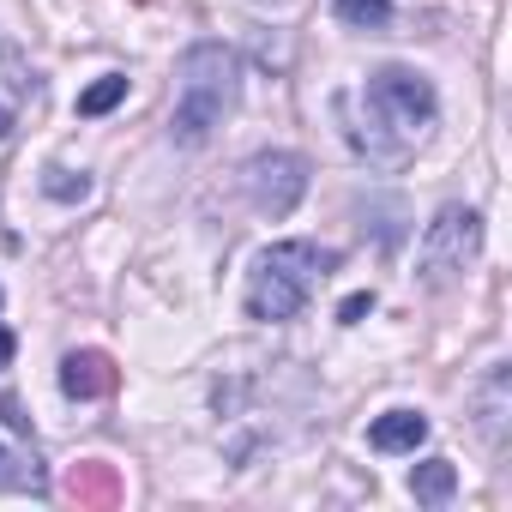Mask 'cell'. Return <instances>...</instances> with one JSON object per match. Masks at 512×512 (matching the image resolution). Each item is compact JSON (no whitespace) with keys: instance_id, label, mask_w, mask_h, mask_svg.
Masks as SVG:
<instances>
[{"instance_id":"6","label":"cell","mask_w":512,"mask_h":512,"mask_svg":"<svg viewBox=\"0 0 512 512\" xmlns=\"http://www.w3.org/2000/svg\"><path fill=\"white\" fill-rule=\"evenodd\" d=\"M61 392L67 398H103V392H115V362L103 350H73L61 362Z\"/></svg>"},{"instance_id":"3","label":"cell","mask_w":512,"mask_h":512,"mask_svg":"<svg viewBox=\"0 0 512 512\" xmlns=\"http://www.w3.org/2000/svg\"><path fill=\"white\" fill-rule=\"evenodd\" d=\"M332 272V253L314 247V241H278L266 247L247 272V320H296L308 308V296L320 290V278Z\"/></svg>"},{"instance_id":"7","label":"cell","mask_w":512,"mask_h":512,"mask_svg":"<svg viewBox=\"0 0 512 512\" xmlns=\"http://www.w3.org/2000/svg\"><path fill=\"white\" fill-rule=\"evenodd\" d=\"M79 506H121V470L115 464H103V458H85V464H73L67 470V482H61Z\"/></svg>"},{"instance_id":"9","label":"cell","mask_w":512,"mask_h":512,"mask_svg":"<svg viewBox=\"0 0 512 512\" xmlns=\"http://www.w3.org/2000/svg\"><path fill=\"white\" fill-rule=\"evenodd\" d=\"M452 488H458L452 458H422V464L410 470V494H416L422 506H446V500H452Z\"/></svg>"},{"instance_id":"4","label":"cell","mask_w":512,"mask_h":512,"mask_svg":"<svg viewBox=\"0 0 512 512\" xmlns=\"http://www.w3.org/2000/svg\"><path fill=\"white\" fill-rule=\"evenodd\" d=\"M482 253V217L470 205H440V217L422 229V253H416V266L428 284H452L470 260Z\"/></svg>"},{"instance_id":"2","label":"cell","mask_w":512,"mask_h":512,"mask_svg":"<svg viewBox=\"0 0 512 512\" xmlns=\"http://www.w3.org/2000/svg\"><path fill=\"white\" fill-rule=\"evenodd\" d=\"M235 91H241V67L223 43L187 49L175 67V115H169L175 145H205L223 127V115L235 109Z\"/></svg>"},{"instance_id":"14","label":"cell","mask_w":512,"mask_h":512,"mask_svg":"<svg viewBox=\"0 0 512 512\" xmlns=\"http://www.w3.org/2000/svg\"><path fill=\"white\" fill-rule=\"evenodd\" d=\"M362 314H374V290H362V296H350V302L338 308V320H344V326H356Z\"/></svg>"},{"instance_id":"11","label":"cell","mask_w":512,"mask_h":512,"mask_svg":"<svg viewBox=\"0 0 512 512\" xmlns=\"http://www.w3.org/2000/svg\"><path fill=\"white\" fill-rule=\"evenodd\" d=\"M332 13L356 31H386L392 25V0H332Z\"/></svg>"},{"instance_id":"16","label":"cell","mask_w":512,"mask_h":512,"mask_svg":"<svg viewBox=\"0 0 512 512\" xmlns=\"http://www.w3.org/2000/svg\"><path fill=\"white\" fill-rule=\"evenodd\" d=\"M7 133H13V115H7V109H0V139H7Z\"/></svg>"},{"instance_id":"10","label":"cell","mask_w":512,"mask_h":512,"mask_svg":"<svg viewBox=\"0 0 512 512\" xmlns=\"http://www.w3.org/2000/svg\"><path fill=\"white\" fill-rule=\"evenodd\" d=\"M476 404H482V422H476V428H482V440H488V446H500V422H506V362L488 374V386H482V398H476Z\"/></svg>"},{"instance_id":"15","label":"cell","mask_w":512,"mask_h":512,"mask_svg":"<svg viewBox=\"0 0 512 512\" xmlns=\"http://www.w3.org/2000/svg\"><path fill=\"white\" fill-rule=\"evenodd\" d=\"M7 356H13V338H7V332H0V362H7Z\"/></svg>"},{"instance_id":"5","label":"cell","mask_w":512,"mask_h":512,"mask_svg":"<svg viewBox=\"0 0 512 512\" xmlns=\"http://www.w3.org/2000/svg\"><path fill=\"white\" fill-rule=\"evenodd\" d=\"M241 187H247L253 211H266V217H290V211H296V199L308 193V157H296V151H260V157H247Z\"/></svg>"},{"instance_id":"8","label":"cell","mask_w":512,"mask_h":512,"mask_svg":"<svg viewBox=\"0 0 512 512\" xmlns=\"http://www.w3.org/2000/svg\"><path fill=\"white\" fill-rule=\"evenodd\" d=\"M422 440H428V416L422 410H386L368 428V446L374 452H416Z\"/></svg>"},{"instance_id":"1","label":"cell","mask_w":512,"mask_h":512,"mask_svg":"<svg viewBox=\"0 0 512 512\" xmlns=\"http://www.w3.org/2000/svg\"><path fill=\"white\" fill-rule=\"evenodd\" d=\"M434 109H440V103H434V85H428L422 73H410V67H380V73H368L362 91L338 97L344 139H350L368 163H380V169H398V163L428 139Z\"/></svg>"},{"instance_id":"13","label":"cell","mask_w":512,"mask_h":512,"mask_svg":"<svg viewBox=\"0 0 512 512\" xmlns=\"http://www.w3.org/2000/svg\"><path fill=\"white\" fill-rule=\"evenodd\" d=\"M43 193L73 205V199H85V193H91V181H85V175H73V169H49V175H43Z\"/></svg>"},{"instance_id":"12","label":"cell","mask_w":512,"mask_h":512,"mask_svg":"<svg viewBox=\"0 0 512 512\" xmlns=\"http://www.w3.org/2000/svg\"><path fill=\"white\" fill-rule=\"evenodd\" d=\"M121 97H127V79H121V73H103L91 91H79V115H109Z\"/></svg>"}]
</instances>
